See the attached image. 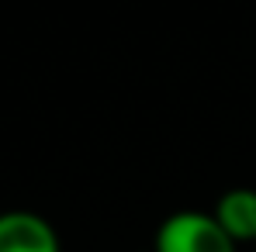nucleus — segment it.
<instances>
[{
	"instance_id": "20e7f679",
	"label": "nucleus",
	"mask_w": 256,
	"mask_h": 252,
	"mask_svg": "<svg viewBox=\"0 0 256 252\" xmlns=\"http://www.w3.org/2000/svg\"><path fill=\"white\" fill-rule=\"evenodd\" d=\"M253 249H256V246H253Z\"/></svg>"
},
{
	"instance_id": "f03ea898",
	"label": "nucleus",
	"mask_w": 256,
	"mask_h": 252,
	"mask_svg": "<svg viewBox=\"0 0 256 252\" xmlns=\"http://www.w3.org/2000/svg\"><path fill=\"white\" fill-rule=\"evenodd\" d=\"M0 252H62V242L42 214L0 211Z\"/></svg>"
},
{
	"instance_id": "f257e3e1",
	"label": "nucleus",
	"mask_w": 256,
	"mask_h": 252,
	"mask_svg": "<svg viewBox=\"0 0 256 252\" xmlns=\"http://www.w3.org/2000/svg\"><path fill=\"white\" fill-rule=\"evenodd\" d=\"M212 211H173L152 235V252H236Z\"/></svg>"
},
{
	"instance_id": "7ed1b4c3",
	"label": "nucleus",
	"mask_w": 256,
	"mask_h": 252,
	"mask_svg": "<svg viewBox=\"0 0 256 252\" xmlns=\"http://www.w3.org/2000/svg\"><path fill=\"white\" fill-rule=\"evenodd\" d=\"M212 214L236 246H256V190L253 187L225 190L214 201Z\"/></svg>"
}]
</instances>
